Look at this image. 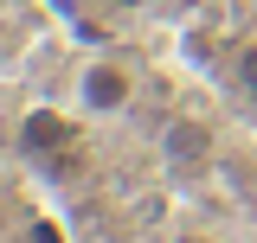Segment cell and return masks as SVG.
Returning <instances> with one entry per match:
<instances>
[{
  "instance_id": "6da1fadb",
  "label": "cell",
  "mask_w": 257,
  "mask_h": 243,
  "mask_svg": "<svg viewBox=\"0 0 257 243\" xmlns=\"http://www.w3.org/2000/svg\"><path fill=\"white\" fill-rule=\"evenodd\" d=\"M135 102V70L116 58H84L71 77V109L77 116H122Z\"/></svg>"
},
{
  "instance_id": "7a4b0ae2",
  "label": "cell",
  "mask_w": 257,
  "mask_h": 243,
  "mask_svg": "<svg viewBox=\"0 0 257 243\" xmlns=\"http://www.w3.org/2000/svg\"><path fill=\"white\" fill-rule=\"evenodd\" d=\"M20 148H26L32 160H52V154H71V148H77V128L64 122V109H26V122H20Z\"/></svg>"
},
{
  "instance_id": "3957f363",
  "label": "cell",
  "mask_w": 257,
  "mask_h": 243,
  "mask_svg": "<svg viewBox=\"0 0 257 243\" xmlns=\"http://www.w3.org/2000/svg\"><path fill=\"white\" fill-rule=\"evenodd\" d=\"M161 160L167 166H206L212 160V134H206V122H193V116H174L167 128H161Z\"/></svg>"
},
{
  "instance_id": "277c9868",
  "label": "cell",
  "mask_w": 257,
  "mask_h": 243,
  "mask_svg": "<svg viewBox=\"0 0 257 243\" xmlns=\"http://www.w3.org/2000/svg\"><path fill=\"white\" fill-rule=\"evenodd\" d=\"M231 77H238V90L257 102V38H244V45L231 52Z\"/></svg>"
},
{
  "instance_id": "5b68a950",
  "label": "cell",
  "mask_w": 257,
  "mask_h": 243,
  "mask_svg": "<svg viewBox=\"0 0 257 243\" xmlns=\"http://www.w3.org/2000/svg\"><path fill=\"white\" fill-rule=\"evenodd\" d=\"M174 243H219L212 230H174Z\"/></svg>"
},
{
  "instance_id": "8992f818",
  "label": "cell",
  "mask_w": 257,
  "mask_h": 243,
  "mask_svg": "<svg viewBox=\"0 0 257 243\" xmlns=\"http://www.w3.org/2000/svg\"><path fill=\"white\" fill-rule=\"evenodd\" d=\"M128 6H148V0H128Z\"/></svg>"
}]
</instances>
